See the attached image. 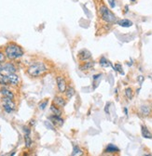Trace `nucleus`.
Listing matches in <instances>:
<instances>
[{"label": "nucleus", "instance_id": "1", "mask_svg": "<svg viewBox=\"0 0 152 156\" xmlns=\"http://www.w3.org/2000/svg\"><path fill=\"white\" fill-rule=\"evenodd\" d=\"M5 52H6V56L9 60H18L24 55L23 48L15 43H9L5 48Z\"/></svg>", "mask_w": 152, "mask_h": 156}, {"label": "nucleus", "instance_id": "2", "mask_svg": "<svg viewBox=\"0 0 152 156\" xmlns=\"http://www.w3.org/2000/svg\"><path fill=\"white\" fill-rule=\"evenodd\" d=\"M27 73L32 77H39L47 73V66L43 62H35L27 69Z\"/></svg>", "mask_w": 152, "mask_h": 156}, {"label": "nucleus", "instance_id": "3", "mask_svg": "<svg viewBox=\"0 0 152 156\" xmlns=\"http://www.w3.org/2000/svg\"><path fill=\"white\" fill-rule=\"evenodd\" d=\"M100 15H101L102 19L108 23H116V20H117V18L115 17V15H114L106 6H102L100 8Z\"/></svg>", "mask_w": 152, "mask_h": 156}, {"label": "nucleus", "instance_id": "4", "mask_svg": "<svg viewBox=\"0 0 152 156\" xmlns=\"http://www.w3.org/2000/svg\"><path fill=\"white\" fill-rule=\"evenodd\" d=\"M2 106L4 111L8 112V114H10L16 109V104L14 103L13 100L9 98H5V97H3L2 99Z\"/></svg>", "mask_w": 152, "mask_h": 156}, {"label": "nucleus", "instance_id": "5", "mask_svg": "<svg viewBox=\"0 0 152 156\" xmlns=\"http://www.w3.org/2000/svg\"><path fill=\"white\" fill-rule=\"evenodd\" d=\"M56 83H57V87H58V89L60 92L61 93L66 92V90L67 88V83L66 81V79H64L63 76H57Z\"/></svg>", "mask_w": 152, "mask_h": 156}, {"label": "nucleus", "instance_id": "6", "mask_svg": "<svg viewBox=\"0 0 152 156\" xmlns=\"http://www.w3.org/2000/svg\"><path fill=\"white\" fill-rule=\"evenodd\" d=\"M78 57L81 61H88L91 59V53L88 49H81L78 52Z\"/></svg>", "mask_w": 152, "mask_h": 156}, {"label": "nucleus", "instance_id": "7", "mask_svg": "<svg viewBox=\"0 0 152 156\" xmlns=\"http://www.w3.org/2000/svg\"><path fill=\"white\" fill-rule=\"evenodd\" d=\"M49 120H51V123H52V125H54V126H62L64 125L63 118H61V116H59V115L53 114V115H51V117H49Z\"/></svg>", "mask_w": 152, "mask_h": 156}, {"label": "nucleus", "instance_id": "8", "mask_svg": "<svg viewBox=\"0 0 152 156\" xmlns=\"http://www.w3.org/2000/svg\"><path fill=\"white\" fill-rule=\"evenodd\" d=\"M8 77H9V85H14V87H16V85H19L20 79L18 77V75H16L15 73H8Z\"/></svg>", "mask_w": 152, "mask_h": 156}, {"label": "nucleus", "instance_id": "9", "mask_svg": "<svg viewBox=\"0 0 152 156\" xmlns=\"http://www.w3.org/2000/svg\"><path fill=\"white\" fill-rule=\"evenodd\" d=\"M3 69L5 72H7L8 73H16V67L13 65L11 62H6L3 65Z\"/></svg>", "mask_w": 152, "mask_h": 156}, {"label": "nucleus", "instance_id": "10", "mask_svg": "<svg viewBox=\"0 0 152 156\" xmlns=\"http://www.w3.org/2000/svg\"><path fill=\"white\" fill-rule=\"evenodd\" d=\"M53 103L55 104L56 106L60 107V108H63V107L66 106V100H64V99L62 98V97L57 96V97H55V98H54Z\"/></svg>", "mask_w": 152, "mask_h": 156}, {"label": "nucleus", "instance_id": "11", "mask_svg": "<svg viewBox=\"0 0 152 156\" xmlns=\"http://www.w3.org/2000/svg\"><path fill=\"white\" fill-rule=\"evenodd\" d=\"M0 93H1V95L3 97H5V98H9V99H14V95L13 93L11 92L10 90H9L8 88H1V90H0Z\"/></svg>", "mask_w": 152, "mask_h": 156}, {"label": "nucleus", "instance_id": "12", "mask_svg": "<svg viewBox=\"0 0 152 156\" xmlns=\"http://www.w3.org/2000/svg\"><path fill=\"white\" fill-rule=\"evenodd\" d=\"M94 67V62L93 61H86L83 65H81L79 67V69L81 71H89V70H91Z\"/></svg>", "mask_w": 152, "mask_h": 156}, {"label": "nucleus", "instance_id": "13", "mask_svg": "<svg viewBox=\"0 0 152 156\" xmlns=\"http://www.w3.org/2000/svg\"><path fill=\"white\" fill-rule=\"evenodd\" d=\"M141 132H142V136L145 138H152V134L149 132V130L146 126H141Z\"/></svg>", "mask_w": 152, "mask_h": 156}, {"label": "nucleus", "instance_id": "14", "mask_svg": "<svg viewBox=\"0 0 152 156\" xmlns=\"http://www.w3.org/2000/svg\"><path fill=\"white\" fill-rule=\"evenodd\" d=\"M118 148L116 147L115 145H113V144H109V145H107V147L106 148L105 150V152H107V153H114V152H118Z\"/></svg>", "mask_w": 152, "mask_h": 156}, {"label": "nucleus", "instance_id": "15", "mask_svg": "<svg viewBox=\"0 0 152 156\" xmlns=\"http://www.w3.org/2000/svg\"><path fill=\"white\" fill-rule=\"evenodd\" d=\"M118 24L119 26H122V27H131L133 25V23L131 20H126V19H123V20H121L118 21Z\"/></svg>", "mask_w": 152, "mask_h": 156}, {"label": "nucleus", "instance_id": "16", "mask_svg": "<svg viewBox=\"0 0 152 156\" xmlns=\"http://www.w3.org/2000/svg\"><path fill=\"white\" fill-rule=\"evenodd\" d=\"M140 112H141V114H142L144 116H148V115H150V114H151V110H150V108H149L148 106H146V105L141 106Z\"/></svg>", "mask_w": 152, "mask_h": 156}, {"label": "nucleus", "instance_id": "17", "mask_svg": "<svg viewBox=\"0 0 152 156\" xmlns=\"http://www.w3.org/2000/svg\"><path fill=\"white\" fill-rule=\"evenodd\" d=\"M66 98L67 99H72L73 97L75 96V93H76V91L74 89V88L72 87H67L66 90Z\"/></svg>", "mask_w": 152, "mask_h": 156}, {"label": "nucleus", "instance_id": "18", "mask_svg": "<svg viewBox=\"0 0 152 156\" xmlns=\"http://www.w3.org/2000/svg\"><path fill=\"white\" fill-rule=\"evenodd\" d=\"M51 111L53 112V114H55V115H59V116L62 115V111L60 110V107L56 106L54 103L51 106Z\"/></svg>", "mask_w": 152, "mask_h": 156}, {"label": "nucleus", "instance_id": "19", "mask_svg": "<svg viewBox=\"0 0 152 156\" xmlns=\"http://www.w3.org/2000/svg\"><path fill=\"white\" fill-rule=\"evenodd\" d=\"M9 77L8 75H5L3 73H0V85H9Z\"/></svg>", "mask_w": 152, "mask_h": 156}, {"label": "nucleus", "instance_id": "20", "mask_svg": "<svg viewBox=\"0 0 152 156\" xmlns=\"http://www.w3.org/2000/svg\"><path fill=\"white\" fill-rule=\"evenodd\" d=\"M100 64L103 67H109V66L112 67V64L110 63V61H108L105 57H103L100 60Z\"/></svg>", "mask_w": 152, "mask_h": 156}, {"label": "nucleus", "instance_id": "21", "mask_svg": "<svg viewBox=\"0 0 152 156\" xmlns=\"http://www.w3.org/2000/svg\"><path fill=\"white\" fill-rule=\"evenodd\" d=\"M24 139H25V146L27 148H30L32 145V139L30 138V134H25Z\"/></svg>", "mask_w": 152, "mask_h": 156}, {"label": "nucleus", "instance_id": "22", "mask_svg": "<svg viewBox=\"0 0 152 156\" xmlns=\"http://www.w3.org/2000/svg\"><path fill=\"white\" fill-rule=\"evenodd\" d=\"M125 96L127 97V99H129V100H132L133 99V89L131 88H127L125 89Z\"/></svg>", "mask_w": 152, "mask_h": 156}, {"label": "nucleus", "instance_id": "23", "mask_svg": "<svg viewBox=\"0 0 152 156\" xmlns=\"http://www.w3.org/2000/svg\"><path fill=\"white\" fill-rule=\"evenodd\" d=\"M82 150H81L77 146H74L73 148V152H72V155H82Z\"/></svg>", "mask_w": 152, "mask_h": 156}, {"label": "nucleus", "instance_id": "24", "mask_svg": "<svg viewBox=\"0 0 152 156\" xmlns=\"http://www.w3.org/2000/svg\"><path fill=\"white\" fill-rule=\"evenodd\" d=\"M47 105H48V100H45L43 102L39 103V109H40V110H44V109L46 108V107H47Z\"/></svg>", "mask_w": 152, "mask_h": 156}, {"label": "nucleus", "instance_id": "25", "mask_svg": "<svg viewBox=\"0 0 152 156\" xmlns=\"http://www.w3.org/2000/svg\"><path fill=\"white\" fill-rule=\"evenodd\" d=\"M115 69H116V71H118V72L121 73V74H123V72H122V67H121V64L117 63V64H116V66H115Z\"/></svg>", "mask_w": 152, "mask_h": 156}, {"label": "nucleus", "instance_id": "26", "mask_svg": "<svg viewBox=\"0 0 152 156\" xmlns=\"http://www.w3.org/2000/svg\"><path fill=\"white\" fill-rule=\"evenodd\" d=\"M5 61H6V56L3 52L0 51V62H5Z\"/></svg>", "mask_w": 152, "mask_h": 156}, {"label": "nucleus", "instance_id": "27", "mask_svg": "<svg viewBox=\"0 0 152 156\" xmlns=\"http://www.w3.org/2000/svg\"><path fill=\"white\" fill-rule=\"evenodd\" d=\"M52 124V123H51ZM51 124H49V122H45V125H46V126L48 127V128H51V129H52V130H54V126L51 125Z\"/></svg>", "mask_w": 152, "mask_h": 156}, {"label": "nucleus", "instance_id": "28", "mask_svg": "<svg viewBox=\"0 0 152 156\" xmlns=\"http://www.w3.org/2000/svg\"><path fill=\"white\" fill-rule=\"evenodd\" d=\"M108 2H109L111 8H115V0H108Z\"/></svg>", "mask_w": 152, "mask_h": 156}, {"label": "nucleus", "instance_id": "29", "mask_svg": "<svg viewBox=\"0 0 152 156\" xmlns=\"http://www.w3.org/2000/svg\"><path fill=\"white\" fill-rule=\"evenodd\" d=\"M138 81L140 82V84H142V82L144 81V77L143 76H139L138 77Z\"/></svg>", "mask_w": 152, "mask_h": 156}, {"label": "nucleus", "instance_id": "30", "mask_svg": "<svg viewBox=\"0 0 152 156\" xmlns=\"http://www.w3.org/2000/svg\"><path fill=\"white\" fill-rule=\"evenodd\" d=\"M101 76V74H97V75H93V79L96 80V79H98V77Z\"/></svg>", "mask_w": 152, "mask_h": 156}, {"label": "nucleus", "instance_id": "31", "mask_svg": "<svg viewBox=\"0 0 152 156\" xmlns=\"http://www.w3.org/2000/svg\"><path fill=\"white\" fill-rule=\"evenodd\" d=\"M4 71V69H3V65L1 64V62H0V73H2Z\"/></svg>", "mask_w": 152, "mask_h": 156}, {"label": "nucleus", "instance_id": "32", "mask_svg": "<svg viewBox=\"0 0 152 156\" xmlns=\"http://www.w3.org/2000/svg\"><path fill=\"white\" fill-rule=\"evenodd\" d=\"M124 112H125V114H128V111H127V109H126V108H125V109H124Z\"/></svg>", "mask_w": 152, "mask_h": 156}, {"label": "nucleus", "instance_id": "33", "mask_svg": "<svg viewBox=\"0 0 152 156\" xmlns=\"http://www.w3.org/2000/svg\"><path fill=\"white\" fill-rule=\"evenodd\" d=\"M131 1H132V2H134V1H135V0H131Z\"/></svg>", "mask_w": 152, "mask_h": 156}]
</instances>
